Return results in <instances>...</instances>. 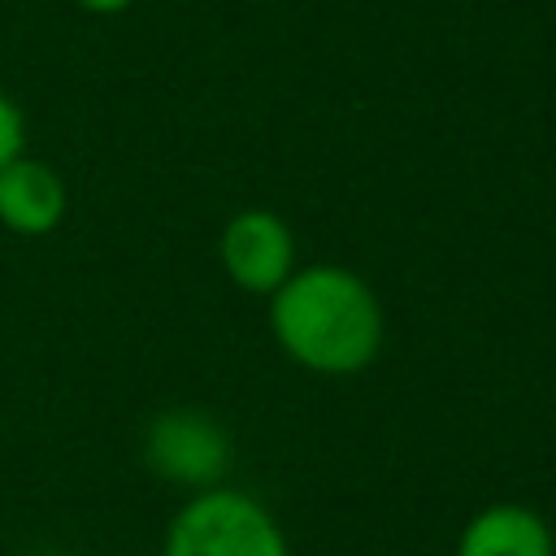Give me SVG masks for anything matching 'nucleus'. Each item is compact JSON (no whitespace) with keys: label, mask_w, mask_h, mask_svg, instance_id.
Returning a JSON list of instances; mask_svg holds the SVG:
<instances>
[{"label":"nucleus","mask_w":556,"mask_h":556,"mask_svg":"<svg viewBox=\"0 0 556 556\" xmlns=\"http://www.w3.org/2000/svg\"><path fill=\"white\" fill-rule=\"evenodd\" d=\"M269 330L287 361L308 374L348 378L382 352V304L348 265H300L269 295Z\"/></svg>","instance_id":"1"},{"label":"nucleus","mask_w":556,"mask_h":556,"mask_svg":"<svg viewBox=\"0 0 556 556\" xmlns=\"http://www.w3.org/2000/svg\"><path fill=\"white\" fill-rule=\"evenodd\" d=\"M161 556H291L278 517L248 491L208 486L187 495Z\"/></svg>","instance_id":"2"},{"label":"nucleus","mask_w":556,"mask_h":556,"mask_svg":"<svg viewBox=\"0 0 556 556\" xmlns=\"http://www.w3.org/2000/svg\"><path fill=\"white\" fill-rule=\"evenodd\" d=\"M230 434L222 421H213L200 408H165L143 426V465L174 482L195 491L222 486L230 473Z\"/></svg>","instance_id":"3"},{"label":"nucleus","mask_w":556,"mask_h":556,"mask_svg":"<svg viewBox=\"0 0 556 556\" xmlns=\"http://www.w3.org/2000/svg\"><path fill=\"white\" fill-rule=\"evenodd\" d=\"M217 261L226 278L248 295H274L300 265H295V235L287 217L274 208H239L226 217L217 239Z\"/></svg>","instance_id":"4"},{"label":"nucleus","mask_w":556,"mask_h":556,"mask_svg":"<svg viewBox=\"0 0 556 556\" xmlns=\"http://www.w3.org/2000/svg\"><path fill=\"white\" fill-rule=\"evenodd\" d=\"M65 208H70V191L48 161L22 152L0 169V226L4 230L22 239L52 235L65 222Z\"/></svg>","instance_id":"5"},{"label":"nucleus","mask_w":556,"mask_h":556,"mask_svg":"<svg viewBox=\"0 0 556 556\" xmlns=\"http://www.w3.org/2000/svg\"><path fill=\"white\" fill-rule=\"evenodd\" d=\"M456 556H556V534L526 504H486L460 526Z\"/></svg>","instance_id":"6"},{"label":"nucleus","mask_w":556,"mask_h":556,"mask_svg":"<svg viewBox=\"0 0 556 556\" xmlns=\"http://www.w3.org/2000/svg\"><path fill=\"white\" fill-rule=\"evenodd\" d=\"M22 152H26V117H22L17 100L0 91V169Z\"/></svg>","instance_id":"7"},{"label":"nucleus","mask_w":556,"mask_h":556,"mask_svg":"<svg viewBox=\"0 0 556 556\" xmlns=\"http://www.w3.org/2000/svg\"><path fill=\"white\" fill-rule=\"evenodd\" d=\"M83 13H96V17H117V13H126L135 0H74Z\"/></svg>","instance_id":"8"}]
</instances>
